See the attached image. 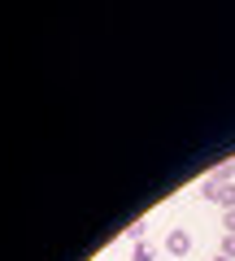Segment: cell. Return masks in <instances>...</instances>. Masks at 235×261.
<instances>
[{"label": "cell", "mask_w": 235, "mask_h": 261, "mask_svg": "<svg viewBox=\"0 0 235 261\" xmlns=\"http://www.w3.org/2000/svg\"><path fill=\"white\" fill-rule=\"evenodd\" d=\"M166 248L174 252V257H183V252L192 248V235H188V231H179V226H170V235H166Z\"/></svg>", "instance_id": "cell-2"}, {"label": "cell", "mask_w": 235, "mask_h": 261, "mask_svg": "<svg viewBox=\"0 0 235 261\" xmlns=\"http://www.w3.org/2000/svg\"><path fill=\"white\" fill-rule=\"evenodd\" d=\"M205 200L222 205V214L235 209V183H209V178H205Z\"/></svg>", "instance_id": "cell-1"}, {"label": "cell", "mask_w": 235, "mask_h": 261, "mask_svg": "<svg viewBox=\"0 0 235 261\" xmlns=\"http://www.w3.org/2000/svg\"><path fill=\"white\" fill-rule=\"evenodd\" d=\"M231 174H235V161H226V166H218L214 174H209V183H231Z\"/></svg>", "instance_id": "cell-4"}, {"label": "cell", "mask_w": 235, "mask_h": 261, "mask_svg": "<svg viewBox=\"0 0 235 261\" xmlns=\"http://www.w3.org/2000/svg\"><path fill=\"white\" fill-rule=\"evenodd\" d=\"M144 231H148V222H144V218H135V222L126 226V240H131V244H144Z\"/></svg>", "instance_id": "cell-3"}, {"label": "cell", "mask_w": 235, "mask_h": 261, "mask_svg": "<svg viewBox=\"0 0 235 261\" xmlns=\"http://www.w3.org/2000/svg\"><path fill=\"white\" fill-rule=\"evenodd\" d=\"M218 261H226V257H218Z\"/></svg>", "instance_id": "cell-8"}, {"label": "cell", "mask_w": 235, "mask_h": 261, "mask_svg": "<svg viewBox=\"0 0 235 261\" xmlns=\"http://www.w3.org/2000/svg\"><path fill=\"white\" fill-rule=\"evenodd\" d=\"M222 231L235 235V209H226V214H222Z\"/></svg>", "instance_id": "cell-7"}, {"label": "cell", "mask_w": 235, "mask_h": 261, "mask_svg": "<svg viewBox=\"0 0 235 261\" xmlns=\"http://www.w3.org/2000/svg\"><path fill=\"white\" fill-rule=\"evenodd\" d=\"M135 261H152V244H148V240L135 244Z\"/></svg>", "instance_id": "cell-5"}, {"label": "cell", "mask_w": 235, "mask_h": 261, "mask_svg": "<svg viewBox=\"0 0 235 261\" xmlns=\"http://www.w3.org/2000/svg\"><path fill=\"white\" fill-rule=\"evenodd\" d=\"M222 257L235 261V235H222Z\"/></svg>", "instance_id": "cell-6"}]
</instances>
